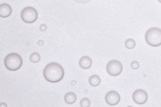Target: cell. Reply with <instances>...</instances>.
<instances>
[{
  "label": "cell",
  "instance_id": "10",
  "mask_svg": "<svg viewBox=\"0 0 161 107\" xmlns=\"http://www.w3.org/2000/svg\"><path fill=\"white\" fill-rule=\"evenodd\" d=\"M65 100L67 104L71 105V104H74L76 100V95H75L74 93L72 92H69L65 94Z\"/></svg>",
  "mask_w": 161,
  "mask_h": 107
},
{
  "label": "cell",
  "instance_id": "1",
  "mask_svg": "<svg viewBox=\"0 0 161 107\" xmlns=\"http://www.w3.org/2000/svg\"><path fill=\"white\" fill-rule=\"evenodd\" d=\"M43 75L45 79L52 83H56L62 80L65 76L64 68L58 63H50L44 69Z\"/></svg>",
  "mask_w": 161,
  "mask_h": 107
},
{
  "label": "cell",
  "instance_id": "13",
  "mask_svg": "<svg viewBox=\"0 0 161 107\" xmlns=\"http://www.w3.org/2000/svg\"><path fill=\"white\" fill-rule=\"evenodd\" d=\"M125 46L128 49H133L135 46V41L133 39H128L125 41Z\"/></svg>",
  "mask_w": 161,
  "mask_h": 107
},
{
  "label": "cell",
  "instance_id": "4",
  "mask_svg": "<svg viewBox=\"0 0 161 107\" xmlns=\"http://www.w3.org/2000/svg\"><path fill=\"white\" fill-rule=\"evenodd\" d=\"M21 17L24 22L33 23V22L36 21V20L38 19V11L34 8L27 6L22 10Z\"/></svg>",
  "mask_w": 161,
  "mask_h": 107
},
{
  "label": "cell",
  "instance_id": "19",
  "mask_svg": "<svg viewBox=\"0 0 161 107\" xmlns=\"http://www.w3.org/2000/svg\"><path fill=\"white\" fill-rule=\"evenodd\" d=\"M159 3H161V0H159Z\"/></svg>",
  "mask_w": 161,
  "mask_h": 107
},
{
  "label": "cell",
  "instance_id": "3",
  "mask_svg": "<svg viewBox=\"0 0 161 107\" xmlns=\"http://www.w3.org/2000/svg\"><path fill=\"white\" fill-rule=\"evenodd\" d=\"M22 65V58L19 54L12 52L8 54L5 58V66L11 71L19 70Z\"/></svg>",
  "mask_w": 161,
  "mask_h": 107
},
{
  "label": "cell",
  "instance_id": "11",
  "mask_svg": "<svg viewBox=\"0 0 161 107\" xmlns=\"http://www.w3.org/2000/svg\"><path fill=\"white\" fill-rule=\"evenodd\" d=\"M100 83V78L99 76H98L97 75H93L90 76L89 78V84L93 87H97L99 85Z\"/></svg>",
  "mask_w": 161,
  "mask_h": 107
},
{
  "label": "cell",
  "instance_id": "14",
  "mask_svg": "<svg viewBox=\"0 0 161 107\" xmlns=\"http://www.w3.org/2000/svg\"><path fill=\"white\" fill-rule=\"evenodd\" d=\"M90 105H91V102L87 98L82 99L80 102V105L81 107H88L90 106Z\"/></svg>",
  "mask_w": 161,
  "mask_h": 107
},
{
  "label": "cell",
  "instance_id": "18",
  "mask_svg": "<svg viewBox=\"0 0 161 107\" xmlns=\"http://www.w3.org/2000/svg\"><path fill=\"white\" fill-rule=\"evenodd\" d=\"M1 105H2V106H5V107L6 106V105H5V104H3V103H2V104H1Z\"/></svg>",
  "mask_w": 161,
  "mask_h": 107
},
{
  "label": "cell",
  "instance_id": "15",
  "mask_svg": "<svg viewBox=\"0 0 161 107\" xmlns=\"http://www.w3.org/2000/svg\"><path fill=\"white\" fill-rule=\"evenodd\" d=\"M139 67L140 64L137 61H134V62L131 63V68H132L133 70H137V69H139Z\"/></svg>",
  "mask_w": 161,
  "mask_h": 107
},
{
  "label": "cell",
  "instance_id": "5",
  "mask_svg": "<svg viewBox=\"0 0 161 107\" xmlns=\"http://www.w3.org/2000/svg\"><path fill=\"white\" fill-rule=\"evenodd\" d=\"M106 71L112 76H118L123 71V64L118 60H111L106 64Z\"/></svg>",
  "mask_w": 161,
  "mask_h": 107
},
{
  "label": "cell",
  "instance_id": "16",
  "mask_svg": "<svg viewBox=\"0 0 161 107\" xmlns=\"http://www.w3.org/2000/svg\"><path fill=\"white\" fill-rule=\"evenodd\" d=\"M75 2L79 3V4H86V3H88L90 2L91 0H75Z\"/></svg>",
  "mask_w": 161,
  "mask_h": 107
},
{
  "label": "cell",
  "instance_id": "8",
  "mask_svg": "<svg viewBox=\"0 0 161 107\" xmlns=\"http://www.w3.org/2000/svg\"><path fill=\"white\" fill-rule=\"evenodd\" d=\"M12 13V8L8 4H2L0 5V16L2 18H6L10 16Z\"/></svg>",
  "mask_w": 161,
  "mask_h": 107
},
{
  "label": "cell",
  "instance_id": "2",
  "mask_svg": "<svg viewBox=\"0 0 161 107\" xmlns=\"http://www.w3.org/2000/svg\"><path fill=\"white\" fill-rule=\"evenodd\" d=\"M146 42L151 46H161V28L151 27L145 34Z\"/></svg>",
  "mask_w": 161,
  "mask_h": 107
},
{
  "label": "cell",
  "instance_id": "6",
  "mask_svg": "<svg viewBox=\"0 0 161 107\" xmlns=\"http://www.w3.org/2000/svg\"><path fill=\"white\" fill-rule=\"evenodd\" d=\"M132 98H133V100H134V103H136L138 105H143L147 101L148 96H147V93L145 90L137 89L134 92Z\"/></svg>",
  "mask_w": 161,
  "mask_h": 107
},
{
  "label": "cell",
  "instance_id": "9",
  "mask_svg": "<svg viewBox=\"0 0 161 107\" xmlns=\"http://www.w3.org/2000/svg\"><path fill=\"white\" fill-rule=\"evenodd\" d=\"M92 64H93V61L92 59L87 57V56H84L82 58H80V59L79 60V65L81 69H89L92 66Z\"/></svg>",
  "mask_w": 161,
  "mask_h": 107
},
{
  "label": "cell",
  "instance_id": "7",
  "mask_svg": "<svg viewBox=\"0 0 161 107\" xmlns=\"http://www.w3.org/2000/svg\"><path fill=\"white\" fill-rule=\"evenodd\" d=\"M106 101L109 105H116L120 102V94L116 91L108 92L106 95Z\"/></svg>",
  "mask_w": 161,
  "mask_h": 107
},
{
  "label": "cell",
  "instance_id": "17",
  "mask_svg": "<svg viewBox=\"0 0 161 107\" xmlns=\"http://www.w3.org/2000/svg\"><path fill=\"white\" fill-rule=\"evenodd\" d=\"M40 29H41L42 31L46 30V25H41V26H40Z\"/></svg>",
  "mask_w": 161,
  "mask_h": 107
},
{
  "label": "cell",
  "instance_id": "12",
  "mask_svg": "<svg viewBox=\"0 0 161 107\" xmlns=\"http://www.w3.org/2000/svg\"><path fill=\"white\" fill-rule=\"evenodd\" d=\"M40 60V55L38 52H33L30 55V61L32 63H38Z\"/></svg>",
  "mask_w": 161,
  "mask_h": 107
}]
</instances>
